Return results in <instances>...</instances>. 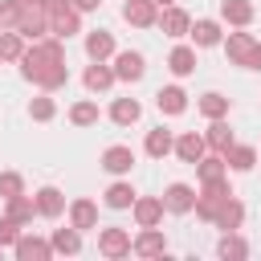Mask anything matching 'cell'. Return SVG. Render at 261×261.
<instances>
[{"instance_id": "f1b7e54d", "label": "cell", "mask_w": 261, "mask_h": 261, "mask_svg": "<svg viewBox=\"0 0 261 261\" xmlns=\"http://www.w3.org/2000/svg\"><path fill=\"white\" fill-rule=\"evenodd\" d=\"M53 253H65V257H77L82 253V232L69 224V228H53Z\"/></svg>"}, {"instance_id": "ab89813d", "label": "cell", "mask_w": 261, "mask_h": 261, "mask_svg": "<svg viewBox=\"0 0 261 261\" xmlns=\"http://www.w3.org/2000/svg\"><path fill=\"white\" fill-rule=\"evenodd\" d=\"M16 237H20V224L4 212V216H0V249H12V245H16Z\"/></svg>"}, {"instance_id": "83f0119b", "label": "cell", "mask_w": 261, "mask_h": 261, "mask_svg": "<svg viewBox=\"0 0 261 261\" xmlns=\"http://www.w3.org/2000/svg\"><path fill=\"white\" fill-rule=\"evenodd\" d=\"M4 212L24 228V224H33V216H37V200H33V196H12V200H4Z\"/></svg>"}, {"instance_id": "836d02e7", "label": "cell", "mask_w": 261, "mask_h": 261, "mask_svg": "<svg viewBox=\"0 0 261 261\" xmlns=\"http://www.w3.org/2000/svg\"><path fill=\"white\" fill-rule=\"evenodd\" d=\"M196 106H200V114H204V118H224L232 102H228L224 94H216V90H208V94H204V98H200Z\"/></svg>"}, {"instance_id": "4316f807", "label": "cell", "mask_w": 261, "mask_h": 261, "mask_svg": "<svg viewBox=\"0 0 261 261\" xmlns=\"http://www.w3.org/2000/svg\"><path fill=\"white\" fill-rule=\"evenodd\" d=\"M220 20H228L232 29L253 24V4L249 0H220Z\"/></svg>"}, {"instance_id": "277c9868", "label": "cell", "mask_w": 261, "mask_h": 261, "mask_svg": "<svg viewBox=\"0 0 261 261\" xmlns=\"http://www.w3.org/2000/svg\"><path fill=\"white\" fill-rule=\"evenodd\" d=\"M110 61H114V77L118 82H143V73H147V61H143L139 49H118Z\"/></svg>"}, {"instance_id": "8fae6325", "label": "cell", "mask_w": 261, "mask_h": 261, "mask_svg": "<svg viewBox=\"0 0 261 261\" xmlns=\"http://www.w3.org/2000/svg\"><path fill=\"white\" fill-rule=\"evenodd\" d=\"M73 33H82V12L69 4V8H61V12H49V37H61V41H69Z\"/></svg>"}, {"instance_id": "1f68e13d", "label": "cell", "mask_w": 261, "mask_h": 261, "mask_svg": "<svg viewBox=\"0 0 261 261\" xmlns=\"http://www.w3.org/2000/svg\"><path fill=\"white\" fill-rule=\"evenodd\" d=\"M139 200V192L126 184V179H114L110 188H106V208H130Z\"/></svg>"}, {"instance_id": "74e56055", "label": "cell", "mask_w": 261, "mask_h": 261, "mask_svg": "<svg viewBox=\"0 0 261 261\" xmlns=\"http://www.w3.org/2000/svg\"><path fill=\"white\" fill-rule=\"evenodd\" d=\"M29 114H33V118H37V122H49V118H53V114H57V102H53V98H49V90H45V94H37V98H33V102H29Z\"/></svg>"}, {"instance_id": "d6a6232c", "label": "cell", "mask_w": 261, "mask_h": 261, "mask_svg": "<svg viewBox=\"0 0 261 261\" xmlns=\"http://www.w3.org/2000/svg\"><path fill=\"white\" fill-rule=\"evenodd\" d=\"M24 57V37L16 29H0V61H20Z\"/></svg>"}, {"instance_id": "8992f818", "label": "cell", "mask_w": 261, "mask_h": 261, "mask_svg": "<svg viewBox=\"0 0 261 261\" xmlns=\"http://www.w3.org/2000/svg\"><path fill=\"white\" fill-rule=\"evenodd\" d=\"M16 33H20L24 41H41V37L49 33V12H45L41 4H24V16H20Z\"/></svg>"}, {"instance_id": "30bf717a", "label": "cell", "mask_w": 261, "mask_h": 261, "mask_svg": "<svg viewBox=\"0 0 261 261\" xmlns=\"http://www.w3.org/2000/svg\"><path fill=\"white\" fill-rule=\"evenodd\" d=\"M135 257H163L167 253V237H163V228L159 224H151V228H139V237H135V249H130Z\"/></svg>"}, {"instance_id": "6da1fadb", "label": "cell", "mask_w": 261, "mask_h": 261, "mask_svg": "<svg viewBox=\"0 0 261 261\" xmlns=\"http://www.w3.org/2000/svg\"><path fill=\"white\" fill-rule=\"evenodd\" d=\"M20 73L29 77V82H37L41 90H61V86H69V65H65V45H61V37H41V41H33L29 49H24V57H20Z\"/></svg>"}, {"instance_id": "7bdbcfd3", "label": "cell", "mask_w": 261, "mask_h": 261, "mask_svg": "<svg viewBox=\"0 0 261 261\" xmlns=\"http://www.w3.org/2000/svg\"><path fill=\"white\" fill-rule=\"evenodd\" d=\"M155 4H159V8H167V4H175V0H155Z\"/></svg>"}, {"instance_id": "60d3db41", "label": "cell", "mask_w": 261, "mask_h": 261, "mask_svg": "<svg viewBox=\"0 0 261 261\" xmlns=\"http://www.w3.org/2000/svg\"><path fill=\"white\" fill-rule=\"evenodd\" d=\"M73 8L77 12H94V8H102V0H73Z\"/></svg>"}, {"instance_id": "f35d334b", "label": "cell", "mask_w": 261, "mask_h": 261, "mask_svg": "<svg viewBox=\"0 0 261 261\" xmlns=\"http://www.w3.org/2000/svg\"><path fill=\"white\" fill-rule=\"evenodd\" d=\"M0 196H4V200L24 196V179H20V171H0Z\"/></svg>"}, {"instance_id": "3957f363", "label": "cell", "mask_w": 261, "mask_h": 261, "mask_svg": "<svg viewBox=\"0 0 261 261\" xmlns=\"http://www.w3.org/2000/svg\"><path fill=\"white\" fill-rule=\"evenodd\" d=\"M130 249H135V237H130L126 228H118V224H110V228H98V253H102V257L118 261V257H126Z\"/></svg>"}, {"instance_id": "ba28073f", "label": "cell", "mask_w": 261, "mask_h": 261, "mask_svg": "<svg viewBox=\"0 0 261 261\" xmlns=\"http://www.w3.org/2000/svg\"><path fill=\"white\" fill-rule=\"evenodd\" d=\"M175 155L196 167V163L208 155V139H204L200 130H184V135H175Z\"/></svg>"}, {"instance_id": "52a82bcc", "label": "cell", "mask_w": 261, "mask_h": 261, "mask_svg": "<svg viewBox=\"0 0 261 261\" xmlns=\"http://www.w3.org/2000/svg\"><path fill=\"white\" fill-rule=\"evenodd\" d=\"M12 253H16V261H49V257H53V241L20 232V237H16V245H12Z\"/></svg>"}, {"instance_id": "44dd1931", "label": "cell", "mask_w": 261, "mask_h": 261, "mask_svg": "<svg viewBox=\"0 0 261 261\" xmlns=\"http://www.w3.org/2000/svg\"><path fill=\"white\" fill-rule=\"evenodd\" d=\"M69 224L77 228V232H90V228H98V204L94 200H73L69 204Z\"/></svg>"}, {"instance_id": "2e32d148", "label": "cell", "mask_w": 261, "mask_h": 261, "mask_svg": "<svg viewBox=\"0 0 261 261\" xmlns=\"http://www.w3.org/2000/svg\"><path fill=\"white\" fill-rule=\"evenodd\" d=\"M82 82H86V90H90V94H106L118 77H114V65H106V61H90V65H86V73H82Z\"/></svg>"}, {"instance_id": "4dcf8cb0", "label": "cell", "mask_w": 261, "mask_h": 261, "mask_svg": "<svg viewBox=\"0 0 261 261\" xmlns=\"http://www.w3.org/2000/svg\"><path fill=\"white\" fill-rule=\"evenodd\" d=\"M224 163H228L232 171H249V167L257 163V147H245V143H232V147L224 151Z\"/></svg>"}, {"instance_id": "e0dca14e", "label": "cell", "mask_w": 261, "mask_h": 261, "mask_svg": "<svg viewBox=\"0 0 261 261\" xmlns=\"http://www.w3.org/2000/svg\"><path fill=\"white\" fill-rule=\"evenodd\" d=\"M37 216H45V220H57L61 212H65V196H61V188H53V184H45V188H37Z\"/></svg>"}, {"instance_id": "5bb4252c", "label": "cell", "mask_w": 261, "mask_h": 261, "mask_svg": "<svg viewBox=\"0 0 261 261\" xmlns=\"http://www.w3.org/2000/svg\"><path fill=\"white\" fill-rule=\"evenodd\" d=\"M159 29H163L167 37H175V41H179V37H188V33H192V16H188L179 4H167V8L159 12Z\"/></svg>"}, {"instance_id": "7c38bea8", "label": "cell", "mask_w": 261, "mask_h": 261, "mask_svg": "<svg viewBox=\"0 0 261 261\" xmlns=\"http://www.w3.org/2000/svg\"><path fill=\"white\" fill-rule=\"evenodd\" d=\"M98 163H102V171H110V175H130V167H135V151L122 147V143H114V147L102 151Z\"/></svg>"}, {"instance_id": "cb8c5ba5", "label": "cell", "mask_w": 261, "mask_h": 261, "mask_svg": "<svg viewBox=\"0 0 261 261\" xmlns=\"http://www.w3.org/2000/svg\"><path fill=\"white\" fill-rule=\"evenodd\" d=\"M155 106H159V114H184V110H188L184 86H163V90L155 94Z\"/></svg>"}, {"instance_id": "8d00e7d4", "label": "cell", "mask_w": 261, "mask_h": 261, "mask_svg": "<svg viewBox=\"0 0 261 261\" xmlns=\"http://www.w3.org/2000/svg\"><path fill=\"white\" fill-rule=\"evenodd\" d=\"M29 0H0V29H16Z\"/></svg>"}, {"instance_id": "ac0fdd59", "label": "cell", "mask_w": 261, "mask_h": 261, "mask_svg": "<svg viewBox=\"0 0 261 261\" xmlns=\"http://www.w3.org/2000/svg\"><path fill=\"white\" fill-rule=\"evenodd\" d=\"M188 37L196 41V49H212V45L224 41V29H220V20L204 16V20H192V33H188Z\"/></svg>"}, {"instance_id": "9a60e30c", "label": "cell", "mask_w": 261, "mask_h": 261, "mask_svg": "<svg viewBox=\"0 0 261 261\" xmlns=\"http://www.w3.org/2000/svg\"><path fill=\"white\" fill-rule=\"evenodd\" d=\"M220 45H224V53H228V61H232V65H249L257 37H253V33H228Z\"/></svg>"}, {"instance_id": "d590c367", "label": "cell", "mask_w": 261, "mask_h": 261, "mask_svg": "<svg viewBox=\"0 0 261 261\" xmlns=\"http://www.w3.org/2000/svg\"><path fill=\"white\" fill-rule=\"evenodd\" d=\"M69 122L73 126H94L98 122V102H90V98L86 102H73L69 106Z\"/></svg>"}, {"instance_id": "4fadbf2b", "label": "cell", "mask_w": 261, "mask_h": 261, "mask_svg": "<svg viewBox=\"0 0 261 261\" xmlns=\"http://www.w3.org/2000/svg\"><path fill=\"white\" fill-rule=\"evenodd\" d=\"M130 212H135V224L139 228H151V224H159L163 220V196H139L135 204H130Z\"/></svg>"}, {"instance_id": "d4e9b609", "label": "cell", "mask_w": 261, "mask_h": 261, "mask_svg": "<svg viewBox=\"0 0 261 261\" xmlns=\"http://www.w3.org/2000/svg\"><path fill=\"white\" fill-rule=\"evenodd\" d=\"M139 118H143L139 98H114V102H110V122H118V126H135Z\"/></svg>"}, {"instance_id": "e575fe53", "label": "cell", "mask_w": 261, "mask_h": 261, "mask_svg": "<svg viewBox=\"0 0 261 261\" xmlns=\"http://www.w3.org/2000/svg\"><path fill=\"white\" fill-rule=\"evenodd\" d=\"M216 253H220L224 261H245V257H249V245H245L237 232H224L220 245H216Z\"/></svg>"}, {"instance_id": "d6986e66", "label": "cell", "mask_w": 261, "mask_h": 261, "mask_svg": "<svg viewBox=\"0 0 261 261\" xmlns=\"http://www.w3.org/2000/svg\"><path fill=\"white\" fill-rule=\"evenodd\" d=\"M118 49H114V37L106 33V29H90L86 33V57L90 61H110Z\"/></svg>"}, {"instance_id": "484cf974", "label": "cell", "mask_w": 261, "mask_h": 261, "mask_svg": "<svg viewBox=\"0 0 261 261\" xmlns=\"http://www.w3.org/2000/svg\"><path fill=\"white\" fill-rule=\"evenodd\" d=\"M204 139H208V151H228L237 139H232V126L224 122V118H208V130H204Z\"/></svg>"}, {"instance_id": "5b68a950", "label": "cell", "mask_w": 261, "mask_h": 261, "mask_svg": "<svg viewBox=\"0 0 261 261\" xmlns=\"http://www.w3.org/2000/svg\"><path fill=\"white\" fill-rule=\"evenodd\" d=\"M122 20L135 29H155L159 24V4L155 0H126L122 4Z\"/></svg>"}, {"instance_id": "f546056e", "label": "cell", "mask_w": 261, "mask_h": 261, "mask_svg": "<svg viewBox=\"0 0 261 261\" xmlns=\"http://www.w3.org/2000/svg\"><path fill=\"white\" fill-rule=\"evenodd\" d=\"M196 175H200V184H208V179H224V175H228V163H224V155H220V151L204 155V159L196 163Z\"/></svg>"}, {"instance_id": "9c48e42d", "label": "cell", "mask_w": 261, "mask_h": 261, "mask_svg": "<svg viewBox=\"0 0 261 261\" xmlns=\"http://www.w3.org/2000/svg\"><path fill=\"white\" fill-rule=\"evenodd\" d=\"M163 208L175 212V216L192 212V208H196V188H192V184H167V188H163Z\"/></svg>"}, {"instance_id": "603a6c76", "label": "cell", "mask_w": 261, "mask_h": 261, "mask_svg": "<svg viewBox=\"0 0 261 261\" xmlns=\"http://www.w3.org/2000/svg\"><path fill=\"white\" fill-rule=\"evenodd\" d=\"M167 69H171L175 77L196 73V45H175V49L167 53Z\"/></svg>"}, {"instance_id": "b9f144b4", "label": "cell", "mask_w": 261, "mask_h": 261, "mask_svg": "<svg viewBox=\"0 0 261 261\" xmlns=\"http://www.w3.org/2000/svg\"><path fill=\"white\" fill-rule=\"evenodd\" d=\"M245 69H261V41L253 45V57H249V65H245Z\"/></svg>"}, {"instance_id": "7a4b0ae2", "label": "cell", "mask_w": 261, "mask_h": 261, "mask_svg": "<svg viewBox=\"0 0 261 261\" xmlns=\"http://www.w3.org/2000/svg\"><path fill=\"white\" fill-rule=\"evenodd\" d=\"M228 196H232L228 175H224V179H208V184L200 188V196H196V216L212 224V220H216V212H220V204H224Z\"/></svg>"}, {"instance_id": "7402d4cb", "label": "cell", "mask_w": 261, "mask_h": 261, "mask_svg": "<svg viewBox=\"0 0 261 261\" xmlns=\"http://www.w3.org/2000/svg\"><path fill=\"white\" fill-rule=\"evenodd\" d=\"M216 228H224V232H237L241 224H245V204L237 200V196H228L224 204H220V212H216V220H212Z\"/></svg>"}, {"instance_id": "ffe728a7", "label": "cell", "mask_w": 261, "mask_h": 261, "mask_svg": "<svg viewBox=\"0 0 261 261\" xmlns=\"http://www.w3.org/2000/svg\"><path fill=\"white\" fill-rule=\"evenodd\" d=\"M143 151H147L151 159H167V155L175 151V135H171L167 126H155V130H147V139H143Z\"/></svg>"}]
</instances>
